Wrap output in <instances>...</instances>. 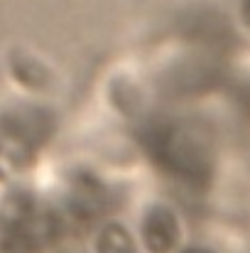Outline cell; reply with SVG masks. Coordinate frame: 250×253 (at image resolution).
Here are the masks:
<instances>
[{
	"instance_id": "1",
	"label": "cell",
	"mask_w": 250,
	"mask_h": 253,
	"mask_svg": "<svg viewBox=\"0 0 250 253\" xmlns=\"http://www.w3.org/2000/svg\"><path fill=\"white\" fill-rule=\"evenodd\" d=\"M143 241L152 253H169L179 241V224L165 207H155L143 224Z\"/></svg>"
},
{
	"instance_id": "2",
	"label": "cell",
	"mask_w": 250,
	"mask_h": 253,
	"mask_svg": "<svg viewBox=\"0 0 250 253\" xmlns=\"http://www.w3.org/2000/svg\"><path fill=\"white\" fill-rule=\"evenodd\" d=\"M98 253H133V239L123 226H106L98 239Z\"/></svg>"
},
{
	"instance_id": "3",
	"label": "cell",
	"mask_w": 250,
	"mask_h": 253,
	"mask_svg": "<svg viewBox=\"0 0 250 253\" xmlns=\"http://www.w3.org/2000/svg\"><path fill=\"white\" fill-rule=\"evenodd\" d=\"M243 17H246V22H248V27H250V0L246 2V7H243Z\"/></svg>"
},
{
	"instance_id": "4",
	"label": "cell",
	"mask_w": 250,
	"mask_h": 253,
	"mask_svg": "<svg viewBox=\"0 0 250 253\" xmlns=\"http://www.w3.org/2000/svg\"><path fill=\"white\" fill-rule=\"evenodd\" d=\"M184 253H211V251H204V249H189V251H184Z\"/></svg>"
}]
</instances>
